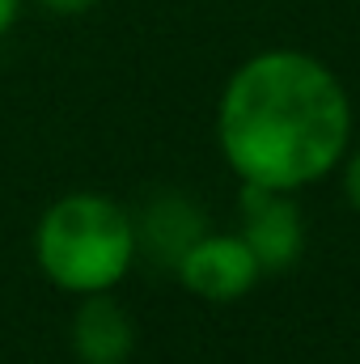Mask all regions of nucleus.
Segmentation results:
<instances>
[{
  "instance_id": "nucleus-1",
  "label": "nucleus",
  "mask_w": 360,
  "mask_h": 364,
  "mask_svg": "<svg viewBox=\"0 0 360 364\" xmlns=\"http://www.w3.org/2000/svg\"><path fill=\"white\" fill-rule=\"evenodd\" d=\"M216 140L242 182L301 191L339 170L352 149V97L305 51H259L221 90Z\"/></svg>"
},
{
  "instance_id": "nucleus-2",
  "label": "nucleus",
  "mask_w": 360,
  "mask_h": 364,
  "mask_svg": "<svg viewBox=\"0 0 360 364\" xmlns=\"http://www.w3.org/2000/svg\"><path fill=\"white\" fill-rule=\"evenodd\" d=\"M34 259L55 288L73 296L110 292L136 263L132 212L97 191H73L38 216Z\"/></svg>"
},
{
  "instance_id": "nucleus-3",
  "label": "nucleus",
  "mask_w": 360,
  "mask_h": 364,
  "mask_svg": "<svg viewBox=\"0 0 360 364\" xmlns=\"http://www.w3.org/2000/svg\"><path fill=\"white\" fill-rule=\"evenodd\" d=\"M238 237L250 246L263 272H288L305 250V216L297 191H275L259 182H242L238 191Z\"/></svg>"
},
{
  "instance_id": "nucleus-4",
  "label": "nucleus",
  "mask_w": 360,
  "mask_h": 364,
  "mask_svg": "<svg viewBox=\"0 0 360 364\" xmlns=\"http://www.w3.org/2000/svg\"><path fill=\"white\" fill-rule=\"evenodd\" d=\"M174 275L191 296L225 305V301H242L259 284L263 267L238 233H203L186 246Z\"/></svg>"
},
{
  "instance_id": "nucleus-5",
  "label": "nucleus",
  "mask_w": 360,
  "mask_h": 364,
  "mask_svg": "<svg viewBox=\"0 0 360 364\" xmlns=\"http://www.w3.org/2000/svg\"><path fill=\"white\" fill-rule=\"evenodd\" d=\"M132 225H136V259H149V263H157V267H166V272H174L179 259L186 255V246L208 233L199 203L186 199L182 191H162V195H153V199L132 216Z\"/></svg>"
},
{
  "instance_id": "nucleus-6",
  "label": "nucleus",
  "mask_w": 360,
  "mask_h": 364,
  "mask_svg": "<svg viewBox=\"0 0 360 364\" xmlns=\"http://www.w3.org/2000/svg\"><path fill=\"white\" fill-rule=\"evenodd\" d=\"M68 343L81 364H127L136 352V326L110 292H90L73 314Z\"/></svg>"
},
{
  "instance_id": "nucleus-7",
  "label": "nucleus",
  "mask_w": 360,
  "mask_h": 364,
  "mask_svg": "<svg viewBox=\"0 0 360 364\" xmlns=\"http://www.w3.org/2000/svg\"><path fill=\"white\" fill-rule=\"evenodd\" d=\"M339 166H344V195H348V203L360 212V144L344 153Z\"/></svg>"
},
{
  "instance_id": "nucleus-8",
  "label": "nucleus",
  "mask_w": 360,
  "mask_h": 364,
  "mask_svg": "<svg viewBox=\"0 0 360 364\" xmlns=\"http://www.w3.org/2000/svg\"><path fill=\"white\" fill-rule=\"evenodd\" d=\"M43 13H51V17H81V13H90L97 0H34Z\"/></svg>"
},
{
  "instance_id": "nucleus-9",
  "label": "nucleus",
  "mask_w": 360,
  "mask_h": 364,
  "mask_svg": "<svg viewBox=\"0 0 360 364\" xmlns=\"http://www.w3.org/2000/svg\"><path fill=\"white\" fill-rule=\"evenodd\" d=\"M21 17V0H0V34H9Z\"/></svg>"
}]
</instances>
